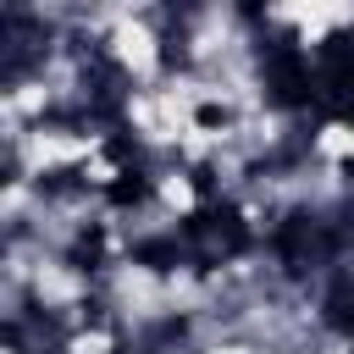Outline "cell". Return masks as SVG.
<instances>
[{"mask_svg": "<svg viewBox=\"0 0 354 354\" xmlns=\"http://www.w3.org/2000/svg\"><path fill=\"white\" fill-rule=\"evenodd\" d=\"M183 243L194 249L199 266H221V260H232V254L249 249V227H243L238 205H199L183 221Z\"/></svg>", "mask_w": 354, "mask_h": 354, "instance_id": "1", "label": "cell"}, {"mask_svg": "<svg viewBox=\"0 0 354 354\" xmlns=\"http://www.w3.org/2000/svg\"><path fill=\"white\" fill-rule=\"evenodd\" d=\"M266 94L277 105H288V111H299V105L315 100V66H310V55L299 44H277L266 55Z\"/></svg>", "mask_w": 354, "mask_h": 354, "instance_id": "2", "label": "cell"}, {"mask_svg": "<svg viewBox=\"0 0 354 354\" xmlns=\"http://www.w3.org/2000/svg\"><path fill=\"white\" fill-rule=\"evenodd\" d=\"M277 249H282L288 271H293V277H304L310 266H321V260L332 254V232H326V227H321L315 216L293 210V216L282 221V232H277Z\"/></svg>", "mask_w": 354, "mask_h": 354, "instance_id": "3", "label": "cell"}, {"mask_svg": "<svg viewBox=\"0 0 354 354\" xmlns=\"http://www.w3.org/2000/svg\"><path fill=\"white\" fill-rule=\"evenodd\" d=\"M105 199H111V205H122V210H127V205H144V199H149V177H144V171H133V166H122V171L111 177Z\"/></svg>", "mask_w": 354, "mask_h": 354, "instance_id": "4", "label": "cell"}, {"mask_svg": "<svg viewBox=\"0 0 354 354\" xmlns=\"http://www.w3.org/2000/svg\"><path fill=\"white\" fill-rule=\"evenodd\" d=\"M326 326L332 332H343V337H354V282H337L332 293H326Z\"/></svg>", "mask_w": 354, "mask_h": 354, "instance_id": "5", "label": "cell"}, {"mask_svg": "<svg viewBox=\"0 0 354 354\" xmlns=\"http://www.w3.org/2000/svg\"><path fill=\"white\" fill-rule=\"evenodd\" d=\"M133 260H138V266H149V271H171V266L183 260V249H177V238H149V243H138V249H133Z\"/></svg>", "mask_w": 354, "mask_h": 354, "instance_id": "6", "label": "cell"}, {"mask_svg": "<svg viewBox=\"0 0 354 354\" xmlns=\"http://www.w3.org/2000/svg\"><path fill=\"white\" fill-rule=\"evenodd\" d=\"M100 249H105V232H100V227H83L77 243H72V266H77V271L100 266Z\"/></svg>", "mask_w": 354, "mask_h": 354, "instance_id": "7", "label": "cell"}, {"mask_svg": "<svg viewBox=\"0 0 354 354\" xmlns=\"http://www.w3.org/2000/svg\"><path fill=\"white\" fill-rule=\"evenodd\" d=\"M105 155H111V160H133V155H138V138H111Z\"/></svg>", "mask_w": 354, "mask_h": 354, "instance_id": "8", "label": "cell"}, {"mask_svg": "<svg viewBox=\"0 0 354 354\" xmlns=\"http://www.w3.org/2000/svg\"><path fill=\"white\" fill-rule=\"evenodd\" d=\"M194 116H199V127H221V122H227V111H221V105H199Z\"/></svg>", "mask_w": 354, "mask_h": 354, "instance_id": "9", "label": "cell"}, {"mask_svg": "<svg viewBox=\"0 0 354 354\" xmlns=\"http://www.w3.org/2000/svg\"><path fill=\"white\" fill-rule=\"evenodd\" d=\"M194 188H199V194H210V188H216V177H210V166H194Z\"/></svg>", "mask_w": 354, "mask_h": 354, "instance_id": "10", "label": "cell"}, {"mask_svg": "<svg viewBox=\"0 0 354 354\" xmlns=\"http://www.w3.org/2000/svg\"><path fill=\"white\" fill-rule=\"evenodd\" d=\"M348 227H354V205H348Z\"/></svg>", "mask_w": 354, "mask_h": 354, "instance_id": "11", "label": "cell"}]
</instances>
